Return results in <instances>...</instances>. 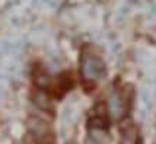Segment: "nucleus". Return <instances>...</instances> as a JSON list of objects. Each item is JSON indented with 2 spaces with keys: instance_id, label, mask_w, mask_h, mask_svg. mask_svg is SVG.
Here are the masks:
<instances>
[{
  "instance_id": "obj_1",
  "label": "nucleus",
  "mask_w": 156,
  "mask_h": 144,
  "mask_svg": "<svg viewBox=\"0 0 156 144\" xmlns=\"http://www.w3.org/2000/svg\"><path fill=\"white\" fill-rule=\"evenodd\" d=\"M104 62H102L99 57H94V55H89V57H84L81 62V70H82V76H84L86 80L89 82H94L96 79L104 76Z\"/></svg>"
}]
</instances>
